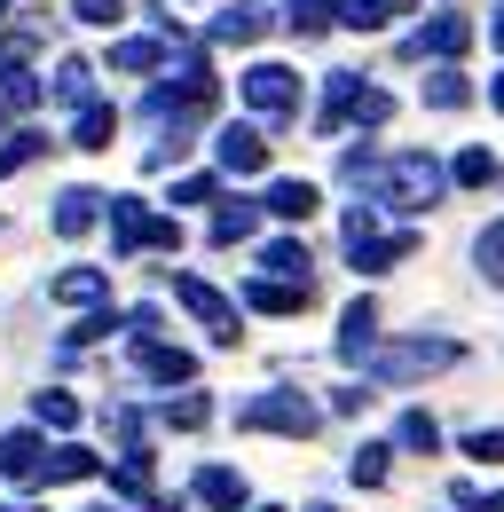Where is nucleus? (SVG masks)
<instances>
[{
	"label": "nucleus",
	"instance_id": "obj_44",
	"mask_svg": "<svg viewBox=\"0 0 504 512\" xmlns=\"http://www.w3.org/2000/svg\"><path fill=\"white\" fill-rule=\"evenodd\" d=\"M489 40H497V48H504V8H497V24H489Z\"/></svg>",
	"mask_w": 504,
	"mask_h": 512
},
{
	"label": "nucleus",
	"instance_id": "obj_19",
	"mask_svg": "<svg viewBox=\"0 0 504 512\" xmlns=\"http://www.w3.org/2000/svg\"><path fill=\"white\" fill-rule=\"evenodd\" d=\"M95 473H103V457H95L87 442H56V449H48V473H40V481H95Z\"/></svg>",
	"mask_w": 504,
	"mask_h": 512
},
{
	"label": "nucleus",
	"instance_id": "obj_5",
	"mask_svg": "<svg viewBox=\"0 0 504 512\" xmlns=\"http://www.w3.org/2000/svg\"><path fill=\"white\" fill-rule=\"evenodd\" d=\"M237 87H245V111H252V119H268V127H284V119L300 111V71H292V64H252Z\"/></svg>",
	"mask_w": 504,
	"mask_h": 512
},
{
	"label": "nucleus",
	"instance_id": "obj_20",
	"mask_svg": "<svg viewBox=\"0 0 504 512\" xmlns=\"http://www.w3.org/2000/svg\"><path fill=\"white\" fill-rule=\"evenodd\" d=\"M56 103H71V119L95 103V64H87V56H63L56 64Z\"/></svg>",
	"mask_w": 504,
	"mask_h": 512
},
{
	"label": "nucleus",
	"instance_id": "obj_21",
	"mask_svg": "<svg viewBox=\"0 0 504 512\" xmlns=\"http://www.w3.org/2000/svg\"><path fill=\"white\" fill-rule=\"evenodd\" d=\"M260 205H268L276 221H308L323 197H315V182H292V174H284V182H268V197H260Z\"/></svg>",
	"mask_w": 504,
	"mask_h": 512
},
{
	"label": "nucleus",
	"instance_id": "obj_31",
	"mask_svg": "<svg viewBox=\"0 0 504 512\" xmlns=\"http://www.w3.org/2000/svg\"><path fill=\"white\" fill-rule=\"evenodd\" d=\"M40 150H48V134H40V127H16V134H8V150H0V182H8L16 166H32Z\"/></svg>",
	"mask_w": 504,
	"mask_h": 512
},
{
	"label": "nucleus",
	"instance_id": "obj_34",
	"mask_svg": "<svg viewBox=\"0 0 504 512\" xmlns=\"http://www.w3.org/2000/svg\"><path fill=\"white\" fill-rule=\"evenodd\" d=\"M394 442H402V449H434L441 426L426 418V410H402V418H394Z\"/></svg>",
	"mask_w": 504,
	"mask_h": 512
},
{
	"label": "nucleus",
	"instance_id": "obj_32",
	"mask_svg": "<svg viewBox=\"0 0 504 512\" xmlns=\"http://www.w3.org/2000/svg\"><path fill=\"white\" fill-rule=\"evenodd\" d=\"M473 268H481L489 284H504V221H489V229L473 237Z\"/></svg>",
	"mask_w": 504,
	"mask_h": 512
},
{
	"label": "nucleus",
	"instance_id": "obj_2",
	"mask_svg": "<svg viewBox=\"0 0 504 512\" xmlns=\"http://www.w3.org/2000/svg\"><path fill=\"white\" fill-rule=\"evenodd\" d=\"M457 355H465V347L441 339V331L434 339H386V347L371 355V379L378 386H418V379H434V371H449Z\"/></svg>",
	"mask_w": 504,
	"mask_h": 512
},
{
	"label": "nucleus",
	"instance_id": "obj_3",
	"mask_svg": "<svg viewBox=\"0 0 504 512\" xmlns=\"http://www.w3.org/2000/svg\"><path fill=\"white\" fill-rule=\"evenodd\" d=\"M111 245L119 253H174L182 229H174V213H150L142 197H111Z\"/></svg>",
	"mask_w": 504,
	"mask_h": 512
},
{
	"label": "nucleus",
	"instance_id": "obj_16",
	"mask_svg": "<svg viewBox=\"0 0 504 512\" xmlns=\"http://www.w3.org/2000/svg\"><path fill=\"white\" fill-rule=\"evenodd\" d=\"M197 505H205V512H252L245 505V473H229V465H197Z\"/></svg>",
	"mask_w": 504,
	"mask_h": 512
},
{
	"label": "nucleus",
	"instance_id": "obj_48",
	"mask_svg": "<svg viewBox=\"0 0 504 512\" xmlns=\"http://www.w3.org/2000/svg\"><path fill=\"white\" fill-rule=\"evenodd\" d=\"M0 127H8V103H0Z\"/></svg>",
	"mask_w": 504,
	"mask_h": 512
},
{
	"label": "nucleus",
	"instance_id": "obj_47",
	"mask_svg": "<svg viewBox=\"0 0 504 512\" xmlns=\"http://www.w3.org/2000/svg\"><path fill=\"white\" fill-rule=\"evenodd\" d=\"M0 24H8V0H0Z\"/></svg>",
	"mask_w": 504,
	"mask_h": 512
},
{
	"label": "nucleus",
	"instance_id": "obj_12",
	"mask_svg": "<svg viewBox=\"0 0 504 512\" xmlns=\"http://www.w3.org/2000/svg\"><path fill=\"white\" fill-rule=\"evenodd\" d=\"M260 32H268V8H260V0H229V8L205 24V40H221V48H252Z\"/></svg>",
	"mask_w": 504,
	"mask_h": 512
},
{
	"label": "nucleus",
	"instance_id": "obj_28",
	"mask_svg": "<svg viewBox=\"0 0 504 512\" xmlns=\"http://www.w3.org/2000/svg\"><path fill=\"white\" fill-rule=\"evenodd\" d=\"M158 426H174V434H197V426H213V402H205V394H174V402L158 410Z\"/></svg>",
	"mask_w": 504,
	"mask_h": 512
},
{
	"label": "nucleus",
	"instance_id": "obj_38",
	"mask_svg": "<svg viewBox=\"0 0 504 512\" xmlns=\"http://www.w3.org/2000/svg\"><path fill=\"white\" fill-rule=\"evenodd\" d=\"M497 166H489V150H457V166H449V182H489Z\"/></svg>",
	"mask_w": 504,
	"mask_h": 512
},
{
	"label": "nucleus",
	"instance_id": "obj_24",
	"mask_svg": "<svg viewBox=\"0 0 504 512\" xmlns=\"http://www.w3.org/2000/svg\"><path fill=\"white\" fill-rule=\"evenodd\" d=\"M32 426H40V434H71V426H79V394H63V386L32 394Z\"/></svg>",
	"mask_w": 504,
	"mask_h": 512
},
{
	"label": "nucleus",
	"instance_id": "obj_22",
	"mask_svg": "<svg viewBox=\"0 0 504 512\" xmlns=\"http://www.w3.org/2000/svg\"><path fill=\"white\" fill-rule=\"evenodd\" d=\"M111 71H142V79H150V71H166V32L119 40V48H111Z\"/></svg>",
	"mask_w": 504,
	"mask_h": 512
},
{
	"label": "nucleus",
	"instance_id": "obj_4",
	"mask_svg": "<svg viewBox=\"0 0 504 512\" xmlns=\"http://www.w3.org/2000/svg\"><path fill=\"white\" fill-rule=\"evenodd\" d=\"M245 426H252V434H292V442H300V434L323 426V410H315L308 394H292V386H268V394H252V402H245Z\"/></svg>",
	"mask_w": 504,
	"mask_h": 512
},
{
	"label": "nucleus",
	"instance_id": "obj_37",
	"mask_svg": "<svg viewBox=\"0 0 504 512\" xmlns=\"http://www.w3.org/2000/svg\"><path fill=\"white\" fill-rule=\"evenodd\" d=\"M394 119V95L386 87H363V103H355V127H386Z\"/></svg>",
	"mask_w": 504,
	"mask_h": 512
},
{
	"label": "nucleus",
	"instance_id": "obj_33",
	"mask_svg": "<svg viewBox=\"0 0 504 512\" xmlns=\"http://www.w3.org/2000/svg\"><path fill=\"white\" fill-rule=\"evenodd\" d=\"M284 24H292V32H323V24H339V0H292Z\"/></svg>",
	"mask_w": 504,
	"mask_h": 512
},
{
	"label": "nucleus",
	"instance_id": "obj_1",
	"mask_svg": "<svg viewBox=\"0 0 504 512\" xmlns=\"http://www.w3.org/2000/svg\"><path fill=\"white\" fill-rule=\"evenodd\" d=\"M339 174L371 197V205H386V213H426V205H441V190H449V166L426 158V150H394V158H378V150H347Z\"/></svg>",
	"mask_w": 504,
	"mask_h": 512
},
{
	"label": "nucleus",
	"instance_id": "obj_10",
	"mask_svg": "<svg viewBox=\"0 0 504 512\" xmlns=\"http://www.w3.org/2000/svg\"><path fill=\"white\" fill-rule=\"evenodd\" d=\"M410 253H418V237H410V229H371V237H355V245H347V260H355L363 276H386L394 260H410Z\"/></svg>",
	"mask_w": 504,
	"mask_h": 512
},
{
	"label": "nucleus",
	"instance_id": "obj_46",
	"mask_svg": "<svg viewBox=\"0 0 504 512\" xmlns=\"http://www.w3.org/2000/svg\"><path fill=\"white\" fill-rule=\"evenodd\" d=\"M252 512H284V505H252Z\"/></svg>",
	"mask_w": 504,
	"mask_h": 512
},
{
	"label": "nucleus",
	"instance_id": "obj_27",
	"mask_svg": "<svg viewBox=\"0 0 504 512\" xmlns=\"http://www.w3.org/2000/svg\"><path fill=\"white\" fill-rule=\"evenodd\" d=\"M426 103H434V111H465V103H473V79H465L457 64H434V79H426Z\"/></svg>",
	"mask_w": 504,
	"mask_h": 512
},
{
	"label": "nucleus",
	"instance_id": "obj_36",
	"mask_svg": "<svg viewBox=\"0 0 504 512\" xmlns=\"http://www.w3.org/2000/svg\"><path fill=\"white\" fill-rule=\"evenodd\" d=\"M339 24L347 32H378L386 24V0H339Z\"/></svg>",
	"mask_w": 504,
	"mask_h": 512
},
{
	"label": "nucleus",
	"instance_id": "obj_7",
	"mask_svg": "<svg viewBox=\"0 0 504 512\" xmlns=\"http://www.w3.org/2000/svg\"><path fill=\"white\" fill-rule=\"evenodd\" d=\"M213 158H221V174H260V166H268V134H260V119H229V127L213 134Z\"/></svg>",
	"mask_w": 504,
	"mask_h": 512
},
{
	"label": "nucleus",
	"instance_id": "obj_42",
	"mask_svg": "<svg viewBox=\"0 0 504 512\" xmlns=\"http://www.w3.org/2000/svg\"><path fill=\"white\" fill-rule=\"evenodd\" d=\"M410 8H418V0H386V16H410Z\"/></svg>",
	"mask_w": 504,
	"mask_h": 512
},
{
	"label": "nucleus",
	"instance_id": "obj_41",
	"mask_svg": "<svg viewBox=\"0 0 504 512\" xmlns=\"http://www.w3.org/2000/svg\"><path fill=\"white\" fill-rule=\"evenodd\" d=\"M457 512H504V489H489V497H473V489H457Z\"/></svg>",
	"mask_w": 504,
	"mask_h": 512
},
{
	"label": "nucleus",
	"instance_id": "obj_35",
	"mask_svg": "<svg viewBox=\"0 0 504 512\" xmlns=\"http://www.w3.org/2000/svg\"><path fill=\"white\" fill-rule=\"evenodd\" d=\"M174 205H221V174H182V182H174Z\"/></svg>",
	"mask_w": 504,
	"mask_h": 512
},
{
	"label": "nucleus",
	"instance_id": "obj_11",
	"mask_svg": "<svg viewBox=\"0 0 504 512\" xmlns=\"http://www.w3.org/2000/svg\"><path fill=\"white\" fill-rule=\"evenodd\" d=\"M315 300V284H292V276H252L245 284V308H260V316H300Z\"/></svg>",
	"mask_w": 504,
	"mask_h": 512
},
{
	"label": "nucleus",
	"instance_id": "obj_40",
	"mask_svg": "<svg viewBox=\"0 0 504 512\" xmlns=\"http://www.w3.org/2000/svg\"><path fill=\"white\" fill-rule=\"evenodd\" d=\"M465 457H481V465H504V434H465Z\"/></svg>",
	"mask_w": 504,
	"mask_h": 512
},
{
	"label": "nucleus",
	"instance_id": "obj_25",
	"mask_svg": "<svg viewBox=\"0 0 504 512\" xmlns=\"http://www.w3.org/2000/svg\"><path fill=\"white\" fill-rule=\"evenodd\" d=\"M308 245L300 237H276V245H260V276H292V284H308Z\"/></svg>",
	"mask_w": 504,
	"mask_h": 512
},
{
	"label": "nucleus",
	"instance_id": "obj_29",
	"mask_svg": "<svg viewBox=\"0 0 504 512\" xmlns=\"http://www.w3.org/2000/svg\"><path fill=\"white\" fill-rule=\"evenodd\" d=\"M347 473H355L363 489H378V481L394 473V442H363V449H355V465H347Z\"/></svg>",
	"mask_w": 504,
	"mask_h": 512
},
{
	"label": "nucleus",
	"instance_id": "obj_14",
	"mask_svg": "<svg viewBox=\"0 0 504 512\" xmlns=\"http://www.w3.org/2000/svg\"><path fill=\"white\" fill-rule=\"evenodd\" d=\"M134 363H142V379H158V386H189V379H197V355L158 347V339H134Z\"/></svg>",
	"mask_w": 504,
	"mask_h": 512
},
{
	"label": "nucleus",
	"instance_id": "obj_49",
	"mask_svg": "<svg viewBox=\"0 0 504 512\" xmlns=\"http://www.w3.org/2000/svg\"><path fill=\"white\" fill-rule=\"evenodd\" d=\"M308 512H331V505H308Z\"/></svg>",
	"mask_w": 504,
	"mask_h": 512
},
{
	"label": "nucleus",
	"instance_id": "obj_18",
	"mask_svg": "<svg viewBox=\"0 0 504 512\" xmlns=\"http://www.w3.org/2000/svg\"><path fill=\"white\" fill-rule=\"evenodd\" d=\"M260 213H268V205H252V197H221V213H213V245H245L252 229H260Z\"/></svg>",
	"mask_w": 504,
	"mask_h": 512
},
{
	"label": "nucleus",
	"instance_id": "obj_6",
	"mask_svg": "<svg viewBox=\"0 0 504 512\" xmlns=\"http://www.w3.org/2000/svg\"><path fill=\"white\" fill-rule=\"evenodd\" d=\"M174 300H182L189 316H197L205 331H213V347H237V339H245V323H237V308H229V300H221V292H213L205 276H174Z\"/></svg>",
	"mask_w": 504,
	"mask_h": 512
},
{
	"label": "nucleus",
	"instance_id": "obj_15",
	"mask_svg": "<svg viewBox=\"0 0 504 512\" xmlns=\"http://www.w3.org/2000/svg\"><path fill=\"white\" fill-rule=\"evenodd\" d=\"M355 103H363V71H331L323 79V134H339V127H355Z\"/></svg>",
	"mask_w": 504,
	"mask_h": 512
},
{
	"label": "nucleus",
	"instance_id": "obj_23",
	"mask_svg": "<svg viewBox=\"0 0 504 512\" xmlns=\"http://www.w3.org/2000/svg\"><path fill=\"white\" fill-rule=\"evenodd\" d=\"M103 292H111V284H103V268H63V276H56V300H63V308H87V316H95V308H103Z\"/></svg>",
	"mask_w": 504,
	"mask_h": 512
},
{
	"label": "nucleus",
	"instance_id": "obj_26",
	"mask_svg": "<svg viewBox=\"0 0 504 512\" xmlns=\"http://www.w3.org/2000/svg\"><path fill=\"white\" fill-rule=\"evenodd\" d=\"M111 134H119V111H111V103H87V111L71 119V142H79V150H111Z\"/></svg>",
	"mask_w": 504,
	"mask_h": 512
},
{
	"label": "nucleus",
	"instance_id": "obj_39",
	"mask_svg": "<svg viewBox=\"0 0 504 512\" xmlns=\"http://www.w3.org/2000/svg\"><path fill=\"white\" fill-rule=\"evenodd\" d=\"M71 16H79V24H119L126 0H71Z\"/></svg>",
	"mask_w": 504,
	"mask_h": 512
},
{
	"label": "nucleus",
	"instance_id": "obj_30",
	"mask_svg": "<svg viewBox=\"0 0 504 512\" xmlns=\"http://www.w3.org/2000/svg\"><path fill=\"white\" fill-rule=\"evenodd\" d=\"M0 103H8V111H32V103H40V79L24 64H0Z\"/></svg>",
	"mask_w": 504,
	"mask_h": 512
},
{
	"label": "nucleus",
	"instance_id": "obj_8",
	"mask_svg": "<svg viewBox=\"0 0 504 512\" xmlns=\"http://www.w3.org/2000/svg\"><path fill=\"white\" fill-rule=\"evenodd\" d=\"M48 473V434L40 426H8L0 434V481H40Z\"/></svg>",
	"mask_w": 504,
	"mask_h": 512
},
{
	"label": "nucleus",
	"instance_id": "obj_9",
	"mask_svg": "<svg viewBox=\"0 0 504 512\" xmlns=\"http://www.w3.org/2000/svg\"><path fill=\"white\" fill-rule=\"evenodd\" d=\"M465 40H473V24H465V16H434V24H418V32L402 40V56H410V64H426V56H449V64H457V56H465Z\"/></svg>",
	"mask_w": 504,
	"mask_h": 512
},
{
	"label": "nucleus",
	"instance_id": "obj_43",
	"mask_svg": "<svg viewBox=\"0 0 504 512\" xmlns=\"http://www.w3.org/2000/svg\"><path fill=\"white\" fill-rule=\"evenodd\" d=\"M489 103H497V111H504V71H497V87H489Z\"/></svg>",
	"mask_w": 504,
	"mask_h": 512
},
{
	"label": "nucleus",
	"instance_id": "obj_13",
	"mask_svg": "<svg viewBox=\"0 0 504 512\" xmlns=\"http://www.w3.org/2000/svg\"><path fill=\"white\" fill-rule=\"evenodd\" d=\"M378 355V308L371 300H347V316H339V363H371Z\"/></svg>",
	"mask_w": 504,
	"mask_h": 512
},
{
	"label": "nucleus",
	"instance_id": "obj_17",
	"mask_svg": "<svg viewBox=\"0 0 504 512\" xmlns=\"http://www.w3.org/2000/svg\"><path fill=\"white\" fill-rule=\"evenodd\" d=\"M103 205H111L103 190H63L56 197V237H87V229L103 221Z\"/></svg>",
	"mask_w": 504,
	"mask_h": 512
},
{
	"label": "nucleus",
	"instance_id": "obj_45",
	"mask_svg": "<svg viewBox=\"0 0 504 512\" xmlns=\"http://www.w3.org/2000/svg\"><path fill=\"white\" fill-rule=\"evenodd\" d=\"M0 512H40V505H0Z\"/></svg>",
	"mask_w": 504,
	"mask_h": 512
}]
</instances>
